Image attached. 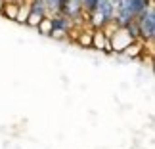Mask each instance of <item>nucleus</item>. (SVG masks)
Listing matches in <instances>:
<instances>
[{
  "instance_id": "3",
  "label": "nucleus",
  "mask_w": 155,
  "mask_h": 149,
  "mask_svg": "<svg viewBox=\"0 0 155 149\" xmlns=\"http://www.w3.org/2000/svg\"><path fill=\"white\" fill-rule=\"evenodd\" d=\"M142 52H144V42H142V40H132L121 53L127 56V57H130V59H136V57L142 56Z\"/></svg>"
},
{
  "instance_id": "6",
  "label": "nucleus",
  "mask_w": 155,
  "mask_h": 149,
  "mask_svg": "<svg viewBox=\"0 0 155 149\" xmlns=\"http://www.w3.org/2000/svg\"><path fill=\"white\" fill-rule=\"evenodd\" d=\"M17 6H19V2H15V0H6L0 15H4V17H8V19L14 21L15 15H17Z\"/></svg>"
},
{
  "instance_id": "9",
  "label": "nucleus",
  "mask_w": 155,
  "mask_h": 149,
  "mask_svg": "<svg viewBox=\"0 0 155 149\" xmlns=\"http://www.w3.org/2000/svg\"><path fill=\"white\" fill-rule=\"evenodd\" d=\"M77 42H79V46H82V48H92V29L81 31L77 34Z\"/></svg>"
},
{
  "instance_id": "7",
  "label": "nucleus",
  "mask_w": 155,
  "mask_h": 149,
  "mask_svg": "<svg viewBox=\"0 0 155 149\" xmlns=\"http://www.w3.org/2000/svg\"><path fill=\"white\" fill-rule=\"evenodd\" d=\"M107 21H109V19H107V17L102 14V11H98V10H90V25H92V29H100V27H104Z\"/></svg>"
},
{
  "instance_id": "4",
  "label": "nucleus",
  "mask_w": 155,
  "mask_h": 149,
  "mask_svg": "<svg viewBox=\"0 0 155 149\" xmlns=\"http://www.w3.org/2000/svg\"><path fill=\"white\" fill-rule=\"evenodd\" d=\"M105 40H107V34H105V31L102 27H100V29H92V48L94 50L104 52Z\"/></svg>"
},
{
  "instance_id": "2",
  "label": "nucleus",
  "mask_w": 155,
  "mask_h": 149,
  "mask_svg": "<svg viewBox=\"0 0 155 149\" xmlns=\"http://www.w3.org/2000/svg\"><path fill=\"white\" fill-rule=\"evenodd\" d=\"M132 40H134L132 34L128 33V29L124 27V25H117L115 31L109 34V42H111V48H113L115 53H121L130 42H132Z\"/></svg>"
},
{
  "instance_id": "10",
  "label": "nucleus",
  "mask_w": 155,
  "mask_h": 149,
  "mask_svg": "<svg viewBox=\"0 0 155 149\" xmlns=\"http://www.w3.org/2000/svg\"><path fill=\"white\" fill-rule=\"evenodd\" d=\"M50 37H52V38H56V40H63V38H67V37H69V31H67V29L54 27V29H52V33H50Z\"/></svg>"
},
{
  "instance_id": "1",
  "label": "nucleus",
  "mask_w": 155,
  "mask_h": 149,
  "mask_svg": "<svg viewBox=\"0 0 155 149\" xmlns=\"http://www.w3.org/2000/svg\"><path fill=\"white\" fill-rule=\"evenodd\" d=\"M136 25L140 31V40L142 42H153L155 37V14H153V4H150L142 14L136 17Z\"/></svg>"
},
{
  "instance_id": "5",
  "label": "nucleus",
  "mask_w": 155,
  "mask_h": 149,
  "mask_svg": "<svg viewBox=\"0 0 155 149\" xmlns=\"http://www.w3.org/2000/svg\"><path fill=\"white\" fill-rule=\"evenodd\" d=\"M31 8H33V2H31V0H29V2H19V6H17V15H15L14 21L21 23V25H25L27 15L31 14Z\"/></svg>"
},
{
  "instance_id": "8",
  "label": "nucleus",
  "mask_w": 155,
  "mask_h": 149,
  "mask_svg": "<svg viewBox=\"0 0 155 149\" xmlns=\"http://www.w3.org/2000/svg\"><path fill=\"white\" fill-rule=\"evenodd\" d=\"M52 29H54V21H52V17L50 15H44L42 17V21L37 25V31L40 34H44V37H50V33H52Z\"/></svg>"
},
{
  "instance_id": "11",
  "label": "nucleus",
  "mask_w": 155,
  "mask_h": 149,
  "mask_svg": "<svg viewBox=\"0 0 155 149\" xmlns=\"http://www.w3.org/2000/svg\"><path fill=\"white\" fill-rule=\"evenodd\" d=\"M4 2L6 0H0V11H2V8H4Z\"/></svg>"
}]
</instances>
